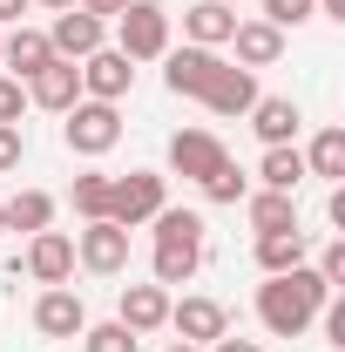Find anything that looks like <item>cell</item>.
I'll use <instances>...</instances> for the list:
<instances>
[{"label": "cell", "mask_w": 345, "mask_h": 352, "mask_svg": "<svg viewBox=\"0 0 345 352\" xmlns=\"http://www.w3.org/2000/svg\"><path fill=\"white\" fill-rule=\"evenodd\" d=\"M325 298H332V285H325L311 264L278 271V278H264V285H258V325L271 332V339H304V332L318 325Z\"/></svg>", "instance_id": "6da1fadb"}, {"label": "cell", "mask_w": 345, "mask_h": 352, "mask_svg": "<svg viewBox=\"0 0 345 352\" xmlns=\"http://www.w3.org/2000/svg\"><path fill=\"white\" fill-rule=\"evenodd\" d=\"M149 230H156V285L170 292V285H190L197 271H203V237H210V223H203V210H176V204H163L156 217H149Z\"/></svg>", "instance_id": "7a4b0ae2"}, {"label": "cell", "mask_w": 345, "mask_h": 352, "mask_svg": "<svg viewBox=\"0 0 345 352\" xmlns=\"http://www.w3.org/2000/svg\"><path fill=\"white\" fill-rule=\"evenodd\" d=\"M61 142L75 149V156H109L115 142H122V109L115 102H75L68 116H61Z\"/></svg>", "instance_id": "3957f363"}, {"label": "cell", "mask_w": 345, "mask_h": 352, "mask_svg": "<svg viewBox=\"0 0 345 352\" xmlns=\"http://www.w3.org/2000/svg\"><path fill=\"white\" fill-rule=\"evenodd\" d=\"M163 204H170V176L163 170H129V176H115V190H109V223L142 230Z\"/></svg>", "instance_id": "277c9868"}, {"label": "cell", "mask_w": 345, "mask_h": 352, "mask_svg": "<svg viewBox=\"0 0 345 352\" xmlns=\"http://www.w3.org/2000/svg\"><path fill=\"white\" fill-rule=\"evenodd\" d=\"M115 47H122L129 61H163V54H170V14H163L156 0H129V7L115 14Z\"/></svg>", "instance_id": "5b68a950"}, {"label": "cell", "mask_w": 345, "mask_h": 352, "mask_svg": "<svg viewBox=\"0 0 345 352\" xmlns=\"http://www.w3.org/2000/svg\"><path fill=\"white\" fill-rule=\"evenodd\" d=\"M75 264L82 271H95V278H122L129 271V230L122 223H88V230H75Z\"/></svg>", "instance_id": "8992f818"}, {"label": "cell", "mask_w": 345, "mask_h": 352, "mask_svg": "<svg viewBox=\"0 0 345 352\" xmlns=\"http://www.w3.org/2000/svg\"><path fill=\"white\" fill-rule=\"evenodd\" d=\"M170 332L183 346L203 352V346H216V339L230 332V311L216 305V298H197V292H190V298H170Z\"/></svg>", "instance_id": "52a82bcc"}, {"label": "cell", "mask_w": 345, "mask_h": 352, "mask_svg": "<svg viewBox=\"0 0 345 352\" xmlns=\"http://www.w3.org/2000/svg\"><path fill=\"white\" fill-rule=\"evenodd\" d=\"M135 88V61L122 54V47H95L82 61V95L88 102H115L122 109V95Z\"/></svg>", "instance_id": "ba28073f"}, {"label": "cell", "mask_w": 345, "mask_h": 352, "mask_svg": "<svg viewBox=\"0 0 345 352\" xmlns=\"http://www.w3.org/2000/svg\"><path fill=\"white\" fill-rule=\"evenodd\" d=\"M34 332H41V339H82V332H88L82 292H68V285H41V298H34Z\"/></svg>", "instance_id": "9c48e42d"}, {"label": "cell", "mask_w": 345, "mask_h": 352, "mask_svg": "<svg viewBox=\"0 0 345 352\" xmlns=\"http://www.w3.org/2000/svg\"><path fill=\"white\" fill-rule=\"evenodd\" d=\"M27 102L34 109H47V116H68L75 102H82V61H47V68H34L27 75Z\"/></svg>", "instance_id": "30bf717a"}, {"label": "cell", "mask_w": 345, "mask_h": 352, "mask_svg": "<svg viewBox=\"0 0 345 352\" xmlns=\"http://www.w3.org/2000/svg\"><path fill=\"white\" fill-rule=\"evenodd\" d=\"M216 68H223V54H216V47H190V41H183V47H170V54H163V88L197 102V95L210 88Z\"/></svg>", "instance_id": "8fae6325"}, {"label": "cell", "mask_w": 345, "mask_h": 352, "mask_svg": "<svg viewBox=\"0 0 345 352\" xmlns=\"http://www.w3.org/2000/svg\"><path fill=\"white\" fill-rule=\"evenodd\" d=\"M197 102H203L210 116H223V122H230V116H251V102H258V75H251V68H237V61H223Z\"/></svg>", "instance_id": "7c38bea8"}, {"label": "cell", "mask_w": 345, "mask_h": 352, "mask_svg": "<svg viewBox=\"0 0 345 352\" xmlns=\"http://www.w3.org/2000/svg\"><path fill=\"white\" fill-rule=\"evenodd\" d=\"M27 278L34 285H68L75 278V237L68 230H34L27 237Z\"/></svg>", "instance_id": "4fadbf2b"}, {"label": "cell", "mask_w": 345, "mask_h": 352, "mask_svg": "<svg viewBox=\"0 0 345 352\" xmlns=\"http://www.w3.org/2000/svg\"><path fill=\"white\" fill-rule=\"evenodd\" d=\"M47 47L61 54V61H88L95 47H109V28L82 14V7H68V14H54V28H47Z\"/></svg>", "instance_id": "5bb4252c"}, {"label": "cell", "mask_w": 345, "mask_h": 352, "mask_svg": "<svg viewBox=\"0 0 345 352\" xmlns=\"http://www.w3.org/2000/svg\"><path fill=\"white\" fill-rule=\"evenodd\" d=\"M216 163H230V149H223L210 129H176V135H170V170H176V176L203 183Z\"/></svg>", "instance_id": "9a60e30c"}, {"label": "cell", "mask_w": 345, "mask_h": 352, "mask_svg": "<svg viewBox=\"0 0 345 352\" xmlns=\"http://www.w3.org/2000/svg\"><path fill=\"white\" fill-rule=\"evenodd\" d=\"M251 129H258L264 149H285V142H298L304 109L291 102V95H258V102H251Z\"/></svg>", "instance_id": "2e32d148"}, {"label": "cell", "mask_w": 345, "mask_h": 352, "mask_svg": "<svg viewBox=\"0 0 345 352\" xmlns=\"http://www.w3.org/2000/svg\"><path fill=\"white\" fill-rule=\"evenodd\" d=\"M115 318L129 325L135 339H149V332H163V325H170V292H163V285H122Z\"/></svg>", "instance_id": "e0dca14e"}, {"label": "cell", "mask_w": 345, "mask_h": 352, "mask_svg": "<svg viewBox=\"0 0 345 352\" xmlns=\"http://www.w3.org/2000/svg\"><path fill=\"white\" fill-rule=\"evenodd\" d=\"M311 264V230L291 223V230H258V271L264 278H278V271H298Z\"/></svg>", "instance_id": "ac0fdd59"}, {"label": "cell", "mask_w": 345, "mask_h": 352, "mask_svg": "<svg viewBox=\"0 0 345 352\" xmlns=\"http://www.w3.org/2000/svg\"><path fill=\"white\" fill-rule=\"evenodd\" d=\"M230 28H237L230 0H197V7H183V41L190 47H223Z\"/></svg>", "instance_id": "d6986e66"}, {"label": "cell", "mask_w": 345, "mask_h": 352, "mask_svg": "<svg viewBox=\"0 0 345 352\" xmlns=\"http://www.w3.org/2000/svg\"><path fill=\"white\" fill-rule=\"evenodd\" d=\"M230 47H237V68L258 75V68H271V61L285 54V34H278L271 21H237V28H230Z\"/></svg>", "instance_id": "ffe728a7"}, {"label": "cell", "mask_w": 345, "mask_h": 352, "mask_svg": "<svg viewBox=\"0 0 345 352\" xmlns=\"http://www.w3.org/2000/svg\"><path fill=\"white\" fill-rule=\"evenodd\" d=\"M47 61H54V47H47L41 28H7V34H0V68H14L21 82H27L34 68H47Z\"/></svg>", "instance_id": "44dd1931"}, {"label": "cell", "mask_w": 345, "mask_h": 352, "mask_svg": "<svg viewBox=\"0 0 345 352\" xmlns=\"http://www.w3.org/2000/svg\"><path fill=\"white\" fill-rule=\"evenodd\" d=\"M0 210H7V230H21V237L54 230V197H47V190H14Z\"/></svg>", "instance_id": "7402d4cb"}, {"label": "cell", "mask_w": 345, "mask_h": 352, "mask_svg": "<svg viewBox=\"0 0 345 352\" xmlns=\"http://www.w3.org/2000/svg\"><path fill=\"white\" fill-rule=\"evenodd\" d=\"M258 183H264V190H285V197H298V183H304V149H298V142H285V149H264Z\"/></svg>", "instance_id": "603a6c76"}, {"label": "cell", "mask_w": 345, "mask_h": 352, "mask_svg": "<svg viewBox=\"0 0 345 352\" xmlns=\"http://www.w3.org/2000/svg\"><path fill=\"white\" fill-rule=\"evenodd\" d=\"M244 210H251V230H291V223H298V197H285V190H251Z\"/></svg>", "instance_id": "cb8c5ba5"}, {"label": "cell", "mask_w": 345, "mask_h": 352, "mask_svg": "<svg viewBox=\"0 0 345 352\" xmlns=\"http://www.w3.org/2000/svg\"><path fill=\"white\" fill-rule=\"evenodd\" d=\"M304 176H325V183H339V176H345V129H318V135H311V149H304Z\"/></svg>", "instance_id": "d4e9b609"}, {"label": "cell", "mask_w": 345, "mask_h": 352, "mask_svg": "<svg viewBox=\"0 0 345 352\" xmlns=\"http://www.w3.org/2000/svg\"><path fill=\"white\" fill-rule=\"evenodd\" d=\"M109 190H115V176L88 170V176H75V190H68V204H75V210H82L88 223H102V217H109Z\"/></svg>", "instance_id": "484cf974"}, {"label": "cell", "mask_w": 345, "mask_h": 352, "mask_svg": "<svg viewBox=\"0 0 345 352\" xmlns=\"http://www.w3.org/2000/svg\"><path fill=\"white\" fill-rule=\"evenodd\" d=\"M197 190H203V204H244V197H251V176L237 170V163H216Z\"/></svg>", "instance_id": "4316f807"}, {"label": "cell", "mask_w": 345, "mask_h": 352, "mask_svg": "<svg viewBox=\"0 0 345 352\" xmlns=\"http://www.w3.org/2000/svg\"><path fill=\"white\" fill-rule=\"evenodd\" d=\"M82 346H88V352H142V339H135L122 318H109V325H88Z\"/></svg>", "instance_id": "83f0119b"}, {"label": "cell", "mask_w": 345, "mask_h": 352, "mask_svg": "<svg viewBox=\"0 0 345 352\" xmlns=\"http://www.w3.org/2000/svg\"><path fill=\"white\" fill-rule=\"evenodd\" d=\"M264 21L285 34V28H304L311 21V0H264Z\"/></svg>", "instance_id": "f1b7e54d"}, {"label": "cell", "mask_w": 345, "mask_h": 352, "mask_svg": "<svg viewBox=\"0 0 345 352\" xmlns=\"http://www.w3.org/2000/svg\"><path fill=\"white\" fill-rule=\"evenodd\" d=\"M311 271H318V278H325V285L339 292V285H345V237H332V244L318 251V264H311Z\"/></svg>", "instance_id": "f546056e"}, {"label": "cell", "mask_w": 345, "mask_h": 352, "mask_svg": "<svg viewBox=\"0 0 345 352\" xmlns=\"http://www.w3.org/2000/svg\"><path fill=\"white\" fill-rule=\"evenodd\" d=\"M21 109H27V82L21 75H0V122H21Z\"/></svg>", "instance_id": "4dcf8cb0"}, {"label": "cell", "mask_w": 345, "mask_h": 352, "mask_svg": "<svg viewBox=\"0 0 345 352\" xmlns=\"http://www.w3.org/2000/svg\"><path fill=\"white\" fill-rule=\"evenodd\" d=\"M21 156H27V135H21V122H0V176L21 170Z\"/></svg>", "instance_id": "1f68e13d"}, {"label": "cell", "mask_w": 345, "mask_h": 352, "mask_svg": "<svg viewBox=\"0 0 345 352\" xmlns=\"http://www.w3.org/2000/svg\"><path fill=\"white\" fill-rule=\"evenodd\" d=\"M75 7H82V14H95V21H102V28H109V21H115V14H122V7H129V0H75Z\"/></svg>", "instance_id": "d6a6232c"}, {"label": "cell", "mask_w": 345, "mask_h": 352, "mask_svg": "<svg viewBox=\"0 0 345 352\" xmlns=\"http://www.w3.org/2000/svg\"><path fill=\"white\" fill-rule=\"evenodd\" d=\"M34 0H0V28H21V14H27Z\"/></svg>", "instance_id": "836d02e7"}, {"label": "cell", "mask_w": 345, "mask_h": 352, "mask_svg": "<svg viewBox=\"0 0 345 352\" xmlns=\"http://www.w3.org/2000/svg\"><path fill=\"white\" fill-rule=\"evenodd\" d=\"M203 352H264L258 339H230V332H223V339H216V346H203Z\"/></svg>", "instance_id": "e575fe53"}, {"label": "cell", "mask_w": 345, "mask_h": 352, "mask_svg": "<svg viewBox=\"0 0 345 352\" xmlns=\"http://www.w3.org/2000/svg\"><path fill=\"white\" fill-rule=\"evenodd\" d=\"M34 7H47V14H68V7H75V0H34Z\"/></svg>", "instance_id": "d590c367"}, {"label": "cell", "mask_w": 345, "mask_h": 352, "mask_svg": "<svg viewBox=\"0 0 345 352\" xmlns=\"http://www.w3.org/2000/svg\"><path fill=\"white\" fill-rule=\"evenodd\" d=\"M163 352H197V346H183V339H176V346H163Z\"/></svg>", "instance_id": "8d00e7d4"}, {"label": "cell", "mask_w": 345, "mask_h": 352, "mask_svg": "<svg viewBox=\"0 0 345 352\" xmlns=\"http://www.w3.org/2000/svg\"><path fill=\"white\" fill-rule=\"evenodd\" d=\"M0 230H7V210H0Z\"/></svg>", "instance_id": "74e56055"}]
</instances>
